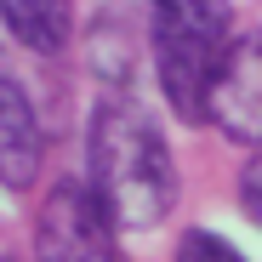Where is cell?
<instances>
[{
  "label": "cell",
  "instance_id": "cell-1",
  "mask_svg": "<svg viewBox=\"0 0 262 262\" xmlns=\"http://www.w3.org/2000/svg\"><path fill=\"white\" fill-rule=\"evenodd\" d=\"M92 188L114 228H154L177 205V165H171L165 131L131 97H103L92 114Z\"/></svg>",
  "mask_w": 262,
  "mask_h": 262
},
{
  "label": "cell",
  "instance_id": "cell-2",
  "mask_svg": "<svg viewBox=\"0 0 262 262\" xmlns=\"http://www.w3.org/2000/svg\"><path fill=\"white\" fill-rule=\"evenodd\" d=\"M228 0H148V46H154V74L171 114L200 125L211 103V80L234 46Z\"/></svg>",
  "mask_w": 262,
  "mask_h": 262
},
{
  "label": "cell",
  "instance_id": "cell-3",
  "mask_svg": "<svg viewBox=\"0 0 262 262\" xmlns=\"http://www.w3.org/2000/svg\"><path fill=\"white\" fill-rule=\"evenodd\" d=\"M34 262H125L114 223L85 183H57L34 223Z\"/></svg>",
  "mask_w": 262,
  "mask_h": 262
},
{
  "label": "cell",
  "instance_id": "cell-4",
  "mask_svg": "<svg viewBox=\"0 0 262 262\" xmlns=\"http://www.w3.org/2000/svg\"><path fill=\"white\" fill-rule=\"evenodd\" d=\"M205 120L239 148H262V29L239 34L211 80Z\"/></svg>",
  "mask_w": 262,
  "mask_h": 262
},
{
  "label": "cell",
  "instance_id": "cell-5",
  "mask_svg": "<svg viewBox=\"0 0 262 262\" xmlns=\"http://www.w3.org/2000/svg\"><path fill=\"white\" fill-rule=\"evenodd\" d=\"M40 160H46V137H40V114L29 103V92L0 74V188H34L40 177Z\"/></svg>",
  "mask_w": 262,
  "mask_h": 262
},
{
  "label": "cell",
  "instance_id": "cell-6",
  "mask_svg": "<svg viewBox=\"0 0 262 262\" xmlns=\"http://www.w3.org/2000/svg\"><path fill=\"white\" fill-rule=\"evenodd\" d=\"M0 23H6L29 52L57 57L74 29V0H0Z\"/></svg>",
  "mask_w": 262,
  "mask_h": 262
},
{
  "label": "cell",
  "instance_id": "cell-7",
  "mask_svg": "<svg viewBox=\"0 0 262 262\" xmlns=\"http://www.w3.org/2000/svg\"><path fill=\"white\" fill-rule=\"evenodd\" d=\"M177 262H245L223 234H205V228H194V234H183V245H177Z\"/></svg>",
  "mask_w": 262,
  "mask_h": 262
},
{
  "label": "cell",
  "instance_id": "cell-8",
  "mask_svg": "<svg viewBox=\"0 0 262 262\" xmlns=\"http://www.w3.org/2000/svg\"><path fill=\"white\" fill-rule=\"evenodd\" d=\"M239 205H245V216L262 228V148L251 154V165H245V177H239Z\"/></svg>",
  "mask_w": 262,
  "mask_h": 262
}]
</instances>
